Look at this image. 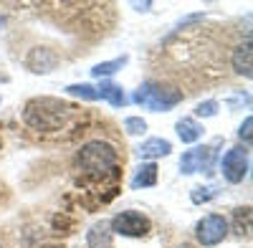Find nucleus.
Here are the masks:
<instances>
[{"label":"nucleus","instance_id":"9d476101","mask_svg":"<svg viewBox=\"0 0 253 248\" xmlns=\"http://www.w3.org/2000/svg\"><path fill=\"white\" fill-rule=\"evenodd\" d=\"M175 129H177V137L185 142V144H193L203 137V124L195 119V117H182L177 124H175Z\"/></svg>","mask_w":253,"mask_h":248},{"label":"nucleus","instance_id":"aec40b11","mask_svg":"<svg viewBox=\"0 0 253 248\" xmlns=\"http://www.w3.org/2000/svg\"><path fill=\"white\" fill-rule=\"evenodd\" d=\"M0 28H3V18H0Z\"/></svg>","mask_w":253,"mask_h":248},{"label":"nucleus","instance_id":"412c9836","mask_svg":"<svg viewBox=\"0 0 253 248\" xmlns=\"http://www.w3.org/2000/svg\"><path fill=\"white\" fill-rule=\"evenodd\" d=\"M0 248H3V246H0Z\"/></svg>","mask_w":253,"mask_h":248},{"label":"nucleus","instance_id":"0eeeda50","mask_svg":"<svg viewBox=\"0 0 253 248\" xmlns=\"http://www.w3.org/2000/svg\"><path fill=\"white\" fill-rule=\"evenodd\" d=\"M215 144H210V147H195V150H187L182 157H180V170L182 175H193V172H208L210 167H213L215 162Z\"/></svg>","mask_w":253,"mask_h":248},{"label":"nucleus","instance_id":"423d86ee","mask_svg":"<svg viewBox=\"0 0 253 248\" xmlns=\"http://www.w3.org/2000/svg\"><path fill=\"white\" fill-rule=\"evenodd\" d=\"M248 167H251V160H248V150L243 147H233V150H228L220 160V172L228 182H243V177L248 175Z\"/></svg>","mask_w":253,"mask_h":248},{"label":"nucleus","instance_id":"ddd939ff","mask_svg":"<svg viewBox=\"0 0 253 248\" xmlns=\"http://www.w3.org/2000/svg\"><path fill=\"white\" fill-rule=\"evenodd\" d=\"M126 61H129V58H126V56H119V58H114V61H104V64H96L94 69H91V76H112V74H117L124 64H126Z\"/></svg>","mask_w":253,"mask_h":248},{"label":"nucleus","instance_id":"f8f14e48","mask_svg":"<svg viewBox=\"0 0 253 248\" xmlns=\"http://www.w3.org/2000/svg\"><path fill=\"white\" fill-rule=\"evenodd\" d=\"M96 94H99L101 99H107L112 107H124V104H126V96H124L122 86L114 84V81H101V86L96 89Z\"/></svg>","mask_w":253,"mask_h":248},{"label":"nucleus","instance_id":"6e6552de","mask_svg":"<svg viewBox=\"0 0 253 248\" xmlns=\"http://www.w3.org/2000/svg\"><path fill=\"white\" fill-rule=\"evenodd\" d=\"M172 152V144L162 139V137H150V139H144L139 147H137V155L144 157V160H157V157H167Z\"/></svg>","mask_w":253,"mask_h":248},{"label":"nucleus","instance_id":"20e7f679","mask_svg":"<svg viewBox=\"0 0 253 248\" xmlns=\"http://www.w3.org/2000/svg\"><path fill=\"white\" fill-rule=\"evenodd\" d=\"M152 228L150 218L139 210H122L119 215L112 218V231L117 236H126V238H142Z\"/></svg>","mask_w":253,"mask_h":248},{"label":"nucleus","instance_id":"dca6fc26","mask_svg":"<svg viewBox=\"0 0 253 248\" xmlns=\"http://www.w3.org/2000/svg\"><path fill=\"white\" fill-rule=\"evenodd\" d=\"M215 198V190L213 188H203V185H198V188H193V203H208Z\"/></svg>","mask_w":253,"mask_h":248},{"label":"nucleus","instance_id":"7ed1b4c3","mask_svg":"<svg viewBox=\"0 0 253 248\" xmlns=\"http://www.w3.org/2000/svg\"><path fill=\"white\" fill-rule=\"evenodd\" d=\"M132 101L150 112H170L172 107H177L182 101V91H177L175 86L160 84V81H144L134 91Z\"/></svg>","mask_w":253,"mask_h":248},{"label":"nucleus","instance_id":"2eb2a0df","mask_svg":"<svg viewBox=\"0 0 253 248\" xmlns=\"http://www.w3.org/2000/svg\"><path fill=\"white\" fill-rule=\"evenodd\" d=\"M124 129H126V134H132V137L144 134L147 132V122L142 117H126L124 119Z\"/></svg>","mask_w":253,"mask_h":248},{"label":"nucleus","instance_id":"f03ea898","mask_svg":"<svg viewBox=\"0 0 253 248\" xmlns=\"http://www.w3.org/2000/svg\"><path fill=\"white\" fill-rule=\"evenodd\" d=\"M76 165L84 175H91V177H107L114 167H117V152L109 142H86L76 155Z\"/></svg>","mask_w":253,"mask_h":248},{"label":"nucleus","instance_id":"f257e3e1","mask_svg":"<svg viewBox=\"0 0 253 248\" xmlns=\"http://www.w3.org/2000/svg\"><path fill=\"white\" fill-rule=\"evenodd\" d=\"M69 117H71V107L58 101V99H51V96L31 99L26 104V112H23L26 124H31L33 129H43V132L61 129L69 122Z\"/></svg>","mask_w":253,"mask_h":248},{"label":"nucleus","instance_id":"1a4fd4ad","mask_svg":"<svg viewBox=\"0 0 253 248\" xmlns=\"http://www.w3.org/2000/svg\"><path fill=\"white\" fill-rule=\"evenodd\" d=\"M233 69H236V74H241L246 79L253 76V48H251V41L236 46V51H233Z\"/></svg>","mask_w":253,"mask_h":248},{"label":"nucleus","instance_id":"a211bd4d","mask_svg":"<svg viewBox=\"0 0 253 248\" xmlns=\"http://www.w3.org/2000/svg\"><path fill=\"white\" fill-rule=\"evenodd\" d=\"M251 127H253V119H251V117H246V119H243V124H241V129H238V137H241L246 144H251Z\"/></svg>","mask_w":253,"mask_h":248},{"label":"nucleus","instance_id":"9b49d317","mask_svg":"<svg viewBox=\"0 0 253 248\" xmlns=\"http://www.w3.org/2000/svg\"><path fill=\"white\" fill-rule=\"evenodd\" d=\"M157 185V165L155 162H147L139 165L134 177H132V190H142V188H155Z\"/></svg>","mask_w":253,"mask_h":248},{"label":"nucleus","instance_id":"39448f33","mask_svg":"<svg viewBox=\"0 0 253 248\" xmlns=\"http://www.w3.org/2000/svg\"><path fill=\"white\" fill-rule=\"evenodd\" d=\"M195 236H198V243L200 246L213 248V246H218V243L225 241V236H228V220L223 215H218V213H210V215H205V218L198 220Z\"/></svg>","mask_w":253,"mask_h":248},{"label":"nucleus","instance_id":"4468645a","mask_svg":"<svg viewBox=\"0 0 253 248\" xmlns=\"http://www.w3.org/2000/svg\"><path fill=\"white\" fill-rule=\"evenodd\" d=\"M66 91H69L71 96L84 99V101H94V99H99V94H96V89H94L91 84H71V86H66Z\"/></svg>","mask_w":253,"mask_h":248},{"label":"nucleus","instance_id":"f3484780","mask_svg":"<svg viewBox=\"0 0 253 248\" xmlns=\"http://www.w3.org/2000/svg\"><path fill=\"white\" fill-rule=\"evenodd\" d=\"M195 114L198 117H215L218 114V101H200V104L195 107Z\"/></svg>","mask_w":253,"mask_h":248},{"label":"nucleus","instance_id":"6ab92c4d","mask_svg":"<svg viewBox=\"0 0 253 248\" xmlns=\"http://www.w3.org/2000/svg\"><path fill=\"white\" fill-rule=\"evenodd\" d=\"M177 248H193V246H187V243H182V246H177Z\"/></svg>","mask_w":253,"mask_h":248}]
</instances>
